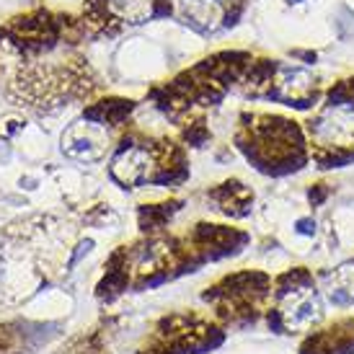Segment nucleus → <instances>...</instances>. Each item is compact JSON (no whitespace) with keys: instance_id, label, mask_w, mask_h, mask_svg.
<instances>
[{"instance_id":"obj_3","label":"nucleus","mask_w":354,"mask_h":354,"mask_svg":"<svg viewBox=\"0 0 354 354\" xmlns=\"http://www.w3.org/2000/svg\"><path fill=\"white\" fill-rule=\"evenodd\" d=\"M259 83L254 86H261V83H269V91L274 88V96L282 101H295L303 106V101H310L315 93V78L313 73H308L300 65H269L266 73L259 75Z\"/></svg>"},{"instance_id":"obj_6","label":"nucleus","mask_w":354,"mask_h":354,"mask_svg":"<svg viewBox=\"0 0 354 354\" xmlns=\"http://www.w3.org/2000/svg\"><path fill=\"white\" fill-rule=\"evenodd\" d=\"M158 0H93L96 19L104 24H122V26H135L153 16Z\"/></svg>"},{"instance_id":"obj_5","label":"nucleus","mask_w":354,"mask_h":354,"mask_svg":"<svg viewBox=\"0 0 354 354\" xmlns=\"http://www.w3.org/2000/svg\"><path fill=\"white\" fill-rule=\"evenodd\" d=\"M282 318L290 328H303L321 318V300L313 287H292L282 295Z\"/></svg>"},{"instance_id":"obj_2","label":"nucleus","mask_w":354,"mask_h":354,"mask_svg":"<svg viewBox=\"0 0 354 354\" xmlns=\"http://www.w3.org/2000/svg\"><path fill=\"white\" fill-rule=\"evenodd\" d=\"M104 124L106 122L93 117L70 124L68 132L62 135V153L75 160H83V163L101 160L109 148V132Z\"/></svg>"},{"instance_id":"obj_8","label":"nucleus","mask_w":354,"mask_h":354,"mask_svg":"<svg viewBox=\"0 0 354 354\" xmlns=\"http://www.w3.org/2000/svg\"><path fill=\"white\" fill-rule=\"evenodd\" d=\"M326 290H328V297L334 303L344 305L354 297V264L339 266L334 274L328 277L326 282Z\"/></svg>"},{"instance_id":"obj_9","label":"nucleus","mask_w":354,"mask_h":354,"mask_svg":"<svg viewBox=\"0 0 354 354\" xmlns=\"http://www.w3.org/2000/svg\"><path fill=\"white\" fill-rule=\"evenodd\" d=\"M215 199L223 205L225 212H236V207H241V212H246V205L251 202V194H248V189L243 184H238V181H227L223 187L215 192Z\"/></svg>"},{"instance_id":"obj_7","label":"nucleus","mask_w":354,"mask_h":354,"mask_svg":"<svg viewBox=\"0 0 354 354\" xmlns=\"http://www.w3.org/2000/svg\"><path fill=\"white\" fill-rule=\"evenodd\" d=\"M178 13L197 29L215 31L225 21L227 6L223 0H178Z\"/></svg>"},{"instance_id":"obj_1","label":"nucleus","mask_w":354,"mask_h":354,"mask_svg":"<svg viewBox=\"0 0 354 354\" xmlns=\"http://www.w3.org/2000/svg\"><path fill=\"white\" fill-rule=\"evenodd\" d=\"M310 135L321 150L354 148V93L339 91L310 122Z\"/></svg>"},{"instance_id":"obj_4","label":"nucleus","mask_w":354,"mask_h":354,"mask_svg":"<svg viewBox=\"0 0 354 354\" xmlns=\"http://www.w3.org/2000/svg\"><path fill=\"white\" fill-rule=\"evenodd\" d=\"M156 150L145 148V145H135V142H124L117 150V156L111 160V176L117 178L124 187H138L142 181L153 178L156 171Z\"/></svg>"}]
</instances>
